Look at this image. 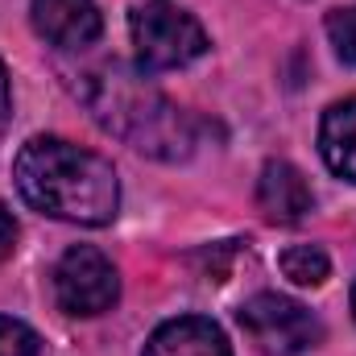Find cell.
I'll use <instances>...</instances> for the list:
<instances>
[{"label":"cell","instance_id":"cell-13","mask_svg":"<svg viewBox=\"0 0 356 356\" xmlns=\"http://www.w3.org/2000/svg\"><path fill=\"white\" fill-rule=\"evenodd\" d=\"M13 245H17V220H13V211L0 203V261L13 253Z\"/></svg>","mask_w":356,"mask_h":356},{"label":"cell","instance_id":"cell-5","mask_svg":"<svg viewBox=\"0 0 356 356\" xmlns=\"http://www.w3.org/2000/svg\"><path fill=\"white\" fill-rule=\"evenodd\" d=\"M54 298H58V307L67 315H104V311H112V302L120 298L116 266L91 245L67 249L63 261L54 266Z\"/></svg>","mask_w":356,"mask_h":356},{"label":"cell","instance_id":"cell-2","mask_svg":"<svg viewBox=\"0 0 356 356\" xmlns=\"http://www.w3.org/2000/svg\"><path fill=\"white\" fill-rule=\"evenodd\" d=\"M83 95H88L95 120L108 133L133 141V149H141V154L178 162L195 145V137L186 129V116L175 104L162 91H154L149 83H141L137 75H129L124 67H116V63L88 75Z\"/></svg>","mask_w":356,"mask_h":356},{"label":"cell","instance_id":"cell-9","mask_svg":"<svg viewBox=\"0 0 356 356\" xmlns=\"http://www.w3.org/2000/svg\"><path fill=\"white\" fill-rule=\"evenodd\" d=\"M319 154H323L332 175L356 182V99H340L323 112Z\"/></svg>","mask_w":356,"mask_h":356},{"label":"cell","instance_id":"cell-8","mask_svg":"<svg viewBox=\"0 0 356 356\" xmlns=\"http://www.w3.org/2000/svg\"><path fill=\"white\" fill-rule=\"evenodd\" d=\"M141 356H232L228 336L220 332V323L203 319V315H182L162 323L149 340Z\"/></svg>","mask_w":356,"mask_h":356},{"label":"cell","instance_id":"cell-6","mask_svg":"<svg viewBox=\"0 0 356 356\" xmlns=\"http://www.w3.org/2000/svg\"><path fill=\"white\" fill-rule=\"evenodd\" d=\"M33 29L58 50H83L104 33L95 0H33Z\"/></svg>","mask_w":356,"mask_h":356},{"label":"cell","instance_id":"cell-15","mask_svg":"<svg viewBox=\"0 0 356 356\" xmlns=\"http://www.w3.org/2000/svg\"><path fill=\"white\" fill-rule=\"evenodd\" d=\"M353 315H356V286H353Z\"/></svg>","mask_w":356,"mask_h":356},{"label":"cell","instance_id":"cell-4","mask_svg":"<svg viewBox=\"0 0 356 356\" xmlns=\"http://www.w3.org/2000/svg\"><path fill=\"white\" fill-rule=\"evenodd\" d=\"M241 327L266 356H298L319 344V319L282 294H257L241 307Z\"/></svg>","mask_w":356,"mask_h":356},{"label":"cell","instance_id":"cell-10","mask_svg":"<svg viewBox=\"0 0 356 356\" xmlns=\"http://www.w3.org/2000/svg\"><path fill=\"white\" fill-rule=\"evenodd\" d=\"M277 266L294 286H323L327 273H332V261H327V253L319 245H290Z\"/></svg>","mask_w":356,"mask_h":356},{"label":"cell","instance_id":"cell-1","mask_svg":"<svg viewBox=\"0 0 356 356\" xmlns=\"http://www.w3.org/2000/svg\"><path fill=\"white\" fill-rule=\"evenodd\" d=\"M17 191L21 199L54 220L99 228L112 224L120 207V182L108 158L79 149L63 137H33L17 154Z\"/></svg>","mask_w":356,"mask_h":356},{"label":"cell","instance_id":"cell-12","mask_svg":"<svg viewBox=\"0 0 356 356\" xmlns=\"http://www.w3.org/2000/svg\"><path fill=\"white\" fill-rule=\"evenodd\" d=\"M42 340L33 327H25L21 319H4L0 315V356H38Z\"/></svg>","mask_w":356,"mask_h":356},{"label":"cell","instance_id":"cell-11","mask_svg":"<svg viewBox=\"0 0 356 356\" xmlns=\"http://www.w3.org/2000/svg\"><path fill=\"white\" fill-rule=\"evenodd\" d=\"M327 38H332L336 58L348 63V67H356V4L327 13Z\"/></svg>","mask_w":356,"mask_h":356},{"label":"cell","instance_id":"cell-7","mask_svg":"<svg viewBox=\"0 0 356 356\" xmlns=\"http://www.w3.org/2000/svg\"><path fill=\"white\" fill-rule=\"evenodd\" d=\"M257 203L269 220L277 224H298L311 207H315V191L302 178L298 166L290 162H266V170L257 178Z\"/></svg>","mask_w":356,"mask_h":356},{"label":"cell","instance_id":"cell-14","mask_svg":"<svg viewBox=\"0 0 356 356\" xmlns=\"http://www.w3.org/2000/svg\"><path fill=\"white\" fill-rule=\"evenodd\" d=\"M8 112H13V95H8V75H4V67H0V124L8 120Z\"/></svg>","mask_w":356,"mask_h":356},{"label":"cell","instance_id":"cell-3","mask_svg":"<svg viewBox=\"0 0 356 356\" xmlns=\"http://www.w3.org/2000/svg\"><path fill=\"white\" fill-rule=\"evenodd\" d=\"M129 33H133V54L141 71H175L207 50L203 25L186 8H178L175 0L137 4L129 17Z\"/></svg>","mask_w":356,"mask_h":356}]
</instances>
